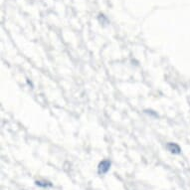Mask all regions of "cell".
<instances>
[{
	"label": "cell",
	"instance_id": "6da1fadb",
	"mask_svg": "<svg viewBox=\"0 0 190 190\" xmlns=\"http://www.w3.org/2000/svg\"><path fill=\"white\" fill-rule=\"evenodd\" d=\"M111 168V161L109 160H104L99 164V174H106Z\"/></svg>",
	"mask_w": 190,
	"mask_h": 190
},
{
	"label": "cell",
	"instance_id": "3957f363",
	"mask_svg": "<svg viewBox=\"0 0 190 190\" xmlns=\"http://www.w3.org/2000/svg\"><path fill=\"white\" fill-rule=\"evenodd\" d=\"M36 185H38L40 187H50L52 186V184L47 181H36Z\"/></svg>",
	"mask_w": 190,
	"mask_h": 190
},
{
	"label": "cell",
	"instance_id": "7a4b0ae2",
	"mask_svg": "<svg viewBox=\"0 0 190 190\" xmlns=\"http://www.w3.org/2000/svg\"><path fill=\"white\" fill-rule=\"evenodd\" d=\"M167 149L171 152V153H180V151H181L180 148H179L177 144L172 143V142L167 144Z\"/></svg>",
	"mask_w": 190,
	"mask_h": 190
}]
</instances>
